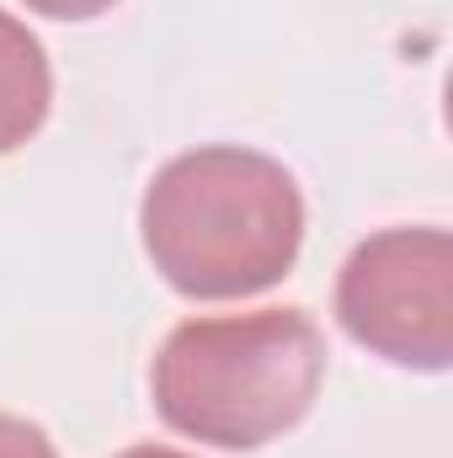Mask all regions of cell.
<instances>
[{
    "label": "cell",
    "mask_w": 453,
    "mask_h": 458,
    "mask_svg": "<svg viewBox=\"0 0 453 458\" xmlns=\"http://www.w3.org/2000/svg\"><path fill=\"white\" fill-rule=\"evenodd\" d=\"M139 229L176 293L245 299L288 277L304 245V198L272 155L209 144L176 155L150 182Z\"/></svg>",
    "instance_id": "cell-1"
},
{
    "label": "cell",
    "mask_w": 453,
    "mask_h": 458,
    "mask_svg": "<svg viewBox=\"0 0 453 458\" xmlns=\"http://www.w3.org/2000/svg\"><path fill=\"white\" fill-rule=\"evenodd\" d=\"M54 102V70H48V54L43 43L0 11V155L21 149Z\"/></svg>",
    "instance_id": "cell-4"
},
{
    "label": "cell",
    "mask_w": 453,
    "mask_h": 458,
    "mask_svg": "<svg viewBox=\"0 0 453 458\" xmlns=\"http://www.w3.org/2000/svg\"><path fill=\"white\" fill-rule=\"evenodd\" d=\"M0 458H59V454H54V443L43 437V427H32V421L0 411Z\"/></svg>",
    "instance_id": "cell-5"
},
{
    "label": "cell",
    "mask_w": 453,
    "mask_h": 458,
    "mask_svg": "<svg viewBox=\"0 0 453 458\" xmlns=\"http://www.w3.org/2000/svg\"><path fill=\"white\" fill-rule=\"evenodd\" d=\"M326 373V342L299 310H256L176 326L150 373L155 411L182 437L261 448L304 421Z\"/></svg>",
    "instance_id": "cell-2"
},
{
    "label": "cell",
    "mask_w": 453,
    "mask_h": 458,
    "mask_svg": "<svg viewBox=\"0 0 453 458\" xmlns=\"http://www.w3.org/2000/svg\"><path fill=\"white\" fill-rule=\"evenodd\" d=\"M38 16H54V21H86L97 11H107L113 0H27Z\"/></svg>",
    "instance_id": "cell-6"
},
{
    "label": "cell",
    "mask_w": 453,
    "mask_h": 458,
    "mask_svg": "<svg viewBox=\"0 0 453 458\" xmlns=\"http://www.w3.org/2000/svg\"><path fill=\"white\" fill-rule=\"evenodd\" d=\"M337 315L352 342L384 362L443 373L453 357V240L449 229L368 234L337 283Z\"/></svg>",
    "instance_id": "cell-3"
},
{
    "label": "cell",
    "mask_w": 453,
    "mask_h": 458,
    "mask_svg": "<svg viewBox=\"0 0 453 458\" xmlns=\"http://www.w3.org/2000/svg\"><path fill=\"white\" fill-rule=\"evenodd\" d=\"M117 458H187V454H176V448H128V454H117Z\"/></svg>",
    "instance_id": "cell-7"
}]
</instances>
